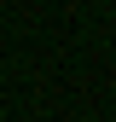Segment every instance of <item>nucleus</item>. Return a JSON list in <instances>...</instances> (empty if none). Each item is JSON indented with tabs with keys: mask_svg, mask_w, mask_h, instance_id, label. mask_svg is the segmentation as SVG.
I'll return each instance as SVG.
<instances>
[]
</instances>
